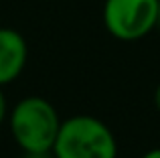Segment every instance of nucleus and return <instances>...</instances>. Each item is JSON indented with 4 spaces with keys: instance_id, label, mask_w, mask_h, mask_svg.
Wrapping results in <instances>:
<instances>
[{
    "instance_id": "nucleus-1",
    "label": "nucleus",
    "mask_w": 160,
    "mask_h": 158,
    "mask_svg": "<svg viewBox=\"0 0 160 158\" xmlns=\"http://www.w3.org/2000/svg\"><path fill=\"white\" fill-rule=\"evenodd\" d=\"M14 142L24 154H51L61 118L51 101L39 95L20 99L8 116Z\"/></svg>"
},
{
    "instance_id": "nucleus-2",
    "label": "nucleus",
    "mask_w": 160,
    "mask_h": 158,
    "mask_svg": "<svg viewBox=\"0 0 160 158\" xmlns=\"http://www.w3.org/2000/svg\"><path fill=\"white\" fill-rule=\"evenodd\" d=\"M51 154L55 158H118V142L106 122L73 116L61 122Z\"/></svg>"
},
{
    "instance_id": "nucleus-3",
    "label": "nucleus",
    "mask_w": 160,
    "mask_h": 158,
    "mask_svg": "<svg viewBox=\"0 0 160 158\" xmlns=\"http://www.w3.org/2000/svg\"><path fill=\"white\" fill-rule=\"evenodd\" d=\"M160 0H106L103 24L118 41H140L156 28Z\"/></svg>"
},
{
    "instance_id": "nucleus-4",
    "label": "nucleus",
    "mask_w": 160,
    "mask_h": 158,
    "mask_svg": "<svg viewBox=\"0 0 160 158\" xmlns=\"http://www.w3.org/2000/svg\"><path fill=\"white\" fill-rule=\"evenodd\" d=\"M28 59L24 37L14 28H0V87L12 83L22 73Z\"/></svg>"
},
{
    "instance_id": "nucleus-5",
    "label": "nucleus",
    "mask_w": 160,
    "mask_h": 158,
    "mask_svg": "<svg viewBox=\"0 0 160 158\" xmlns=\"http://www.w3.org/2000/svg\"><path fill=\"white\" fill-rule=\"evenodd\" d=\"M6 114H8V103H6V95H4L2 87H0V124L6 120Z\"/></svg>"
},
{
    "instance_id": "nucleus-6",
    "label": "nucleus",
    "mask_w": 160,
    "mask_h": 158,
    "mask_svg": "<svg viewBox=\"0 0 160 158\" xmlns=\"http://www.w3.org/2000/svg\"><path fill=\"white\" fill-rule=\"evenodd\" d=\"M142 158H160V148H152V150H148Z\"/></svg>"
},
{
    "instance_id": "nucleus-7",
    "label": "nucleus",
    "mask_w": 160,
    "mask_h": 158,
    "mask_svg": "<svg viewBox=\"0 0 160 158\" xmlns=\"http://www.w3.org/2000/svg\"><path fill=\"white\" fill-rule=\"evenodd\" d=\"M154 106H156V110L160 111V83H158L156 91H154Z\"/></svg>"
},
{
    "instance_id": "nucleus-8",
    "label": "nucleus",
    "mask_w": 160,
    "mask_h": 158,
    "mask_svg": "<svg viewBox=\"0 0 160 158\" xmlns=\"http://www.w3.org/2000/svg\"><path fill=\"white\" fill-rule=\"evenodd\" d=\"M156 27L160 28V2H158V14H156Z\"/></svg>"
},
{
    "instance_id": "nucleus-9",
    "label": "nucleus",
    "mask_w": 160,
    "mask_h": 158,
    "mask_svg": "<svg viewBox=\"0 0 160 158\" xmlns=\"http://www.w3.org/2000/svg\"><path fill=\"white\" fill-rule=\"evenodd\" d=\"M53 158H55V156H53Z\"/></svg>"
}]
</instances>
